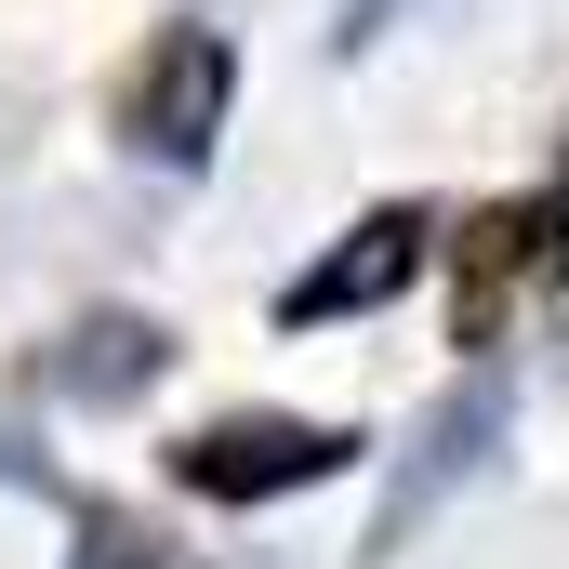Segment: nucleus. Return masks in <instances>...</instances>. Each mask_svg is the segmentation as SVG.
Masks as SVG:
<instances>
[{
  "instance_id": "f03ea898",
  "label": "nucleus",
  "mask_w": 569,
  "mask_h": 569,
  "mask_svg": "<svg viewBox=\"0 0 569 569\" xmlns=\"http://www.w3.org/2000/svg\"><path fill=\"white\" fill-rule=\"evenodd\" d=\"M358 425H318V411H212V425L172 437V490L199 503H291L318 477H358Z\"/></svg>"
},
{
  "instance_id": "0eeeda50",
  "label": "nucleus",
  "mask_w": 569,
  "mask_h": 569,
  "mask_svg": "<svg viewBox=\"0 0 569 569\" xmlns=\"http://www.w3.org/2000/svg\"><path fill=\"white\" fill-rule=\"evenodd\" d=\"M146 557H159V543H146L133 517H93V530H80V557H67V569H146Z\"/></svg>"
},
{
  "instance_id": "6e6552de",
  "label": "nucleus",
  "mask_w": 569,
  "mask_h": 569,
  "mask_svg": "<svg viewBox=\"0 0 569 569\" xmlns=\"http://www.w3.org/2000/svg\"><path fill=\"white\" fill-rule=\"evenodd\" d=\"M557 186H569V133H557Z\"/></svg>"
},
{
  "instance_id": "39448f33",
  "label": "nucleus",
  "mask_w": 569,
  "mask_h": 569,
  "mask_svg": "<svg viewBox=\"0 0 569 569\" xmlns=\"http://www.w3.org/2000/svg\"><path fill=\"white\" fill-rule=\"evenodd\" d=\"M450 266H463V345H477V331H490V305H503V279H569V186L463 212Z\"/></svg>"
},
{
  "instance_id": "7ed1b4c3",
  "label": "nucleus",
  "mask_w": 569,
  "mask_h": 569,
  "mask_svg": "<svg viewBox=\"0 0 569 569\" xmlns=\"http://www.w3.org/2000/svg\"><path fill=\"white\" fill-rule=\"evenodd\" d=\"M503 425H517V385H503L490 358H477V371H450V385H437V411L411 425V463H398V490H385V530H371V557H358V569H398V557H411V530H425L437 503L490 477Z\"/></svg>"
},
{
  "instance_id": "20e7f679",
  "label": "nucleus",
  "mask_w": 569,
  "mask_h": 569,
  "mask_svg": "<svg viewBox=\"0 0 569 569\" xmlns=\"http://www.w3.org/2000/svg\"><path fill=\"white\" fill-rule=\"evenodd\" d=\"M425 239H437V226L411 212V199L358 212V226H345V239H331V252H318V266L279 291V331H331V318H371V305H398V291L425 279Z\"/></svg>"
},
{
  "instance_id": "f257e3e1",
  "label": "nucleus",
  "mask_w": 569,
  "mask_h": 569,
  "mask_svg": "<svg viewBox=\"0 0 569 569\" xmlns=\"http://www.w3.org/2000/svg\"><path fill=\"white\" fill-rule=\"evenodd\" d=\"M226 107H239V40L226 27H146V53L120 67V93H107V120L133 146L146 172H212V146H226Z\"/></svg>"
},
{
  "instance_id": "423d86ee",
  "label": "nucleus",
  "mask_w": 569,
  "mask_h": 569,
  "mask_svg": "<svg viewBox=\"0 0 569 569\" xmlns=\"http://www.w3.org/2000/svg\"><path fill=\"white\" fill-rule=\"evenodd\" d=\"M159 371H172V331H159V318H80L67 345L27 358V385H40V398H80V411H133Z\"/></svg>"
}]
</instances>
